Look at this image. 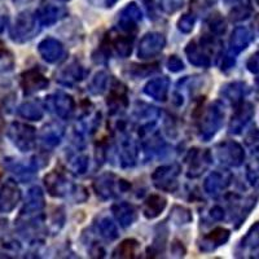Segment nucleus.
<instances>
[{"instance_id": "obj_1", "label": "nucleus", "mask_w": 259, "mask_h": 259, "mask_svg": "<svg viewBox=\"0 0 259 259\" xmlns=\"http://www.w3.org/2000/svg\"><path fill=\"white\" fill-rule=\"evenodd\" d=\"M39 21L36 16H31L29 12L21 13L15 22V26L11 29L9 36L16 43H25L30 40L39 32Z\"/></svg>"}, {"instance_id": "obj_2", "label": "nucleus", "mask_w": 259, "mask_h": 259, "mask_svg": "<svg viewBox=\"0 0 259 259\" xmlns=\"http://www.w3.org/2000/svg\"><path fill=\"white\" fill-rule=\"evenodd\" d=\"M8 138L21 152H29L35 147V128L25 123L15 122L8 130Z\"/></svg>"}, {"instance_id": "obj_3", "label": "nucleus", "mask_w": 259, "mask_h": 259, "mask_svg": "<svg viewBox=\"0 0 259 259\" xmlns=\"http://www.w3.org/2000/svg\"><path fill=\"white\" fill-rule=\"evenodd\" d=\"M223 108H222L219 103H214L212 105H210L206 112L203 113V115L201 117L200 128L201 135H202V138L206 142L218 131V128L222 124V121H223Z\"/></svg>"}, {"instance_id": "obj_4", "label": "nucleus", "mask_w": 259, "mask_h": 259, "mask_svg": "<svg viewBox=\"0 0 259 259\" xmlns=\"http://www.w3.org/2000/svg\"><path fill=\"white\" fill-rule=\"evenodd\" d=\"M214 51V40L209 38L201 39V43H191L187 47L186 53L188 56V60L191 64L196 65V66H203L206 68L211 64V52Z\"/></svg>"}, {"instance_id": "obj_5", "label": "nucleus", "mask_w": 259, "mask_h": 259, "mask_svg": "<svg viewBox=\"0 0 259 259\" xmlns=\"http://www.w3.org/2000/svg\"><path fill=\"white\" fill-rule=\"evenodd\" d=\"M180 172V167L175 163L167 166H162L157 168V171L153 174V182L159 189L163 191L172 192L177 189L178 182L177 178Z\"/></svg>"}, {"instance_id": "obj_6", "label": "nucleus", "mask_w": 259, "mask_h": 259, "mask_svg": "<svg viewBox=\"0 0 259 259\" xmlns=\"http://www.w3.org/2000/svg\"><path fill=\"white\" fill-rule=\"evenodd\" d=\"M166 45V40L163 35L158 32H150L147 34L140 41L139 46V57L140 59H150V57L157 56L158 53L162 52Z\"/></svg>"}, {"instance_id": "obj_7", "label": "nucleus", "mask_w": 259, "mask_h": 259, "mask_svg": "<svg viewBox=\"0 0 259 259\" xmlns=\"http://www.w3.org/2000/svg\"><path fill=\"white\" fill-rule=\"evenodd\" d=\"M21 201V191L12 180H8L0 188V211L11 212Z\"/></svg>"}, {"instance_id": "obj_8", "label": "nucleus", "mask_w": 259, "mask_h": 259, "mask_svg": "<svg viewBox=\"0 0 259 259\" xmlns=\"http://www.w3.org/2000/svg\"><path fill=\"white\" fill-rule=\"evenodd\" d=\"M48 85V79L38 69H30L21 75V87L25 95H32L45 90Z\"/></svg>"}, {"instance_id": "obj_9", "label": "nucleus", "mask_w": 259, "mask_h": 259, "mask_svg": "<svg viewBox=\"0 0 259 259\" xmlns=\"http://www.w3.org/2000/svg\"><path fill=\"white\" fill-rule=\"evenodd\" d=\"M40 56L50 64H55L59 62L60 60L64 59L65 50L64 46L60 43L59 40L53 38H47L43 41H40V45L38 47Z\"/></svg>"}, {"instance_id": "obj_10", "label": "nucleus", "mask_w": 259, "mask_h": 259, "mask_svg": "<svg viewBox=\"0 0 259 259\" xmlns=\"http://www.w3.org/2000/svg\"><path fill=\"white\" fill-rule=\"evenodd\" d=\"M45 184L47 192L53 197H61L69 191V183L66 178L59 172V171H52L45 178Z\"/></svg>"}, {"instance_id": "obj_11", "label": "nucleus", "mask_w": 259, "mask_h": 259, "mask_svg": "<svg viewBox=\"0 0 259 259\" xmlns=\"http://www.w3.org/2000/svg\"><path fill=\"white\" fill-rule=\"evenodd\" d=\"M51 106H52L56 114L61 118L70 117L71 113L74 112L75 103H74L73 97L64 92H57L53 96L50 97Z\"/></svg>"}, {"instance_id": "obj_12", "label": "nucleus", "mask_w": 259, "mask_h": 259, "mask_svg": "<svg viewBox=\"0 0 259 259\" xmlns=\"http://www.w3.org/2000/svg\"><path fill=\"white\" fill-rule=\"evenodd\" d=\"M142 20V12L135 4H128L121 12V17L118 21V26L123 31L130 32L136 29L139 21Z\"/></svg>"}, {"instance_id": "obj_13", "label": "nucleus", "mask_w": 259, "mask_h": 259, "mask_svg": "<svg viewBox=\"0 0 259 259\" xmlns=\"http://www.w3.org/2000/svg\"><path fill=\"white\" fill-rule=\"evenodd\" d=\"M43 207H45V196H43V192H41V189L39 187H34L27 193L26 202H25V206L22 209V211H21V215L38 214Z\"/></svg>"}, {"instance_id": "obj_14", "label": "nucleus", "mask_w": 259, "mask_h": 259, "mask_svg": "<svg viewBox=\"0 0 259 259\" xmlns=\"http://www.w3.org/2000/svg\"><path fill=\"white\" fill-rule=\"evenodd\" d=\"M168 85H170V82H168L167 78H156L145 85L144 92L148 96L153 97L156 100L165 101L166 97H167Z\"/></svg>"}, {"instance_id": "obj_15", "label": "nucleus", "mask_w": 259, "mask_h": 259, "mask_svg": "<svg viewBox=\"0 0 259 259\" xmlns=\"http://www.w3.org/2000/svg\"><path fill=\"white\" fill-rule=\"evenodd\" d=\"M210 162V157L207 152H198L194 149L191 152V161H189V172L188 177L196 178L203 172Z\"/></svg>"}, {"instance_id": "obj_16", "label": "nucleus", "mask_w": 259, "mask_h": 259, "mask_svg": "<svg viewBox=\"0 0 259 259\" xmlns=\"http://www.w3.org/2000/svg\"><path fill=\"white\" fill-rule=\"evenodd\" d=\"M113 212L122 227H130L138 218L136 210L133 205L126 202L117 203L113 206Z\"/></svg>"}, {"instance_id": "obj_17", "label": "nucleus", "mask_w": 259, "mask_h": 259, "mask_svg": "<svg viewBox=\"0 0 259 259\" xmlns=\"http://www.w3.org/2000/svg\"><path fill=\"white\" fill-rule=\"evenodd\" d=\"M64 15L65 9L60 8V7L47 6L39 9L35 16L41 26H51V25L56 24L60 18L64 17Z\"/></svg>"}, {"instance_id": "obj_18", "label": "nucleus", "mask_w": 259, "mask_h": 259, "mask_svg": "<svg viewBox=\"0 0 259 259\" xmlns=\"http://www.w3.org/2000/svg\"><path fill=\"white\" fill-rule=\"evenodd\" d=\"M166 207V200L158 194H152L149 198L144 202L143 206V212L147 218L153 219L157 218L163 209Z\"/></svg>"}, {"instance_id": "obj_19", "label": "nucleus", "mask_w": 259, "mask_h": 259, "mask_svg": "<svg viewBox=\"0 0 259 259\" xmlns=\"http://www.w3.org/2000/svg\"><path fill=\"white\" fill-rule=\"evenodd\" d=\"M240 153V148L232 143H224L217 147L218 159L222 163H230V165H239L240 161L236 158V154Z\"/></svg>"}, {"instance_id": "obj_20", "label": "nucleus", "mask_w": 259, "mask_h": 259, "mask_svg": "<svg viewBox=\"0 0 259 259\" xmlns=\"http://www.w3.org/2000/svg\"><path fill=\"white\" fill-rule=\"evenodd\" d=\"M18 114L29 121H40L43 118V108L35 101H27L18 108Z\"/></svg>"}, {"instance_id": "obj_21", "label": "nucleus", "mask_w": 259, "mask_h": 259, "mask_svg": "<svg viewBox=\"0 0 259 259\" xmlns=\"http://www.w3.org/2000/svg\"><path fill=\"white\" fill-rule=\"evenodd\" d=\"M126 89L121 83L115 82L114 85L110 87L109 99H108V105H110L114 110H118L121 106H124L127 104Z\"/></svg>"}, {"instance_id": "obj_22", "label": "nucleus", "mask_w": 259, "mask_h": 259, "mask_svg": "<svg viewBox=\"0 0 259 259\" xmlns=\"http://www.w3.org/2000/svg\"><path fill=\"white\" fill-rule=\"evenodd\" d=\"M121 159L124 167L135 165L136 162V147L134 142L128 138H123L121 142Z\"/></svg>"}, {"instance_id": "obj_23", "label": "nucleus", "mask_w": 259, "mask_h": 259, "mask_svg": "<svg viewBox=\"0 0 259 259\" xmlns=\"http://www.w3.org/2000/svg\"><path fill=\"white\" fill-rule=\"evenodd\" d=\"M83 78V69L78 64L69 65L68 68L61 71L59 77V82L65 85L74 84L75 82Z\"/></svg>"}, {"instance_id": "obj_24", "label": "nucleus", "mask_w": 259, "mask_h": 259, "mask_svg": "<svg viewBox=\"0 0 259 259\" xmlns=\"http://www.w3.org/2000/svg\"><path fill=\"white\" fill-rule=\"evenodd\" d=\"M95 189L97 194L103 198H109L114 196V180L112 175H103L95 182Z\"/></svg>"}, {"instance_id": "obj_25", "label": "nucleus", "mask_w": 259, "mask_h": 259, "mask_svg": "<svg viewBox=\"0 0 259 259\" xmlns=\"http://www.w3.org/2000/svg\"><path fill=\"white\" fill-rule=\"evenodd\" d=\"M62 138V130L57 124H50L43 128L41 133V142L47 147H55L60 143Z\"/></svg>"}, {"instance_id": "obj_26", "label": "nucleus", "mask_w": 259, "mask_h": 259, "mask_svg": "<svg viewBox=\"0 0 259 259\" xmlns=\"http://www.w3.org/2000/svg\"><path fill=\"white\" fill-rule=\"evenodd\" d=\"M228 237H230V232L228 231L224 230V228H217L212 232H210L209 235L205 236L201 247L205 246V245H210L209 250H212V249H215L219 245L224 244L228 240Z\"/></svg>"}, {"instance_id": "obj_27", "label": "nucleus", "mask_w": 259, "mask_h": 259, "mask_svg": "<svg viewBox=\"0 0 259 259\" xmlns=\"http://www.w3.org/2000/svg\"><path fill=\"white\" fill-rule=\"evenodd\" d=\"M224 187H226V183H224V178L222 172H212L205 182V189L211 194L221 193Z\"/></svg>"}, {"instance_id": "obj_28", "label": "nucleus", "mask_w": 259, "mask_h": 259, "mask_svg": "<svg viewBox=\"0 0 259 259\" xmlns=\"http://www.w3.org/2000/svg\"><path fill=\"white\" fill-rule=\"evenodd\" d=\"M112 45L119 56L127 57L133 50V38L118 35V38L114 41H112Z\"/></svg>"}, {"instance_id": "obj_29", "label": "nucleus", "mask_w": 259, "mask_h": 259, "mask_svg": "<svg viewBox=\"0 0 259 259\" xmlns=\"http://www.w3.org/2000/svg\"><path fill=\"white\" fill-rule=\"evenodd\" d=\"M136 247H138V242L135 240H126V241H123L117 247V250L114 251V256H119V258H133L136 251Z\"/></svg>"}, {"instance_id": "obj_30", "label": "nucleus", "mask_w": 259, "mask_h": 259, "mask_svg": "<svg viewBox=\"0 0 259 259\" xmlns=\"http://www.w3.org/2000/svg\"><path fill=\"white\" fill-rule=\"evenodd\" d=\"M99 230H100L101 236H104L106 240H114L118 237L117 227L109 218H104L103 221H100Z\"/></svg>"}, {"instance_id": "obj_31", "label": "nucleus", "mask_w": 259, "mask_h": 259, "mask_svg": "<svg viewBox=\"0 0 259 259\" xmlns=\"http://www.w3.org/2000/svg\"><path fill=\"white\" fill-rule=\"evenodd\" d=\"M69 167L73 171L74 174H84L87 167H89V158L84 156H75L70 158L69 162Z\"/></svg>"}, {"instance_id": "obj_32", "label": "nucleus", "mask_w": 259, "mask_h": 259, "mask_svg": "<svg viewBox=\"0 0 259 259\" xmlns=\"http://www.w3.org/2000/svg\"><path fill=\"white\" fill-rule=\"evenodd\" d=\"M108 80L109 79H108V75L105 73L96 74V77L94 78V80L91 82V85H90V91L95 95L101 94V92L106 90Z\"/></svg>"}, {"instance_id": "obj_33", "label": "nucleus", "mask_w": 259, "mask_h": 259, "mask_svg": "<svg viewBox=\"0 0 259 259\" xmlns=\"http://www.w3.org/2000/svg\"><path fill=\"white\" fill-rule=\"evenodd\" d=\"M245 39H246V31L242 29H236V31L232 34V39H231V48L235 52H239L246 45Z\"/></svg>"}, {"instance_id": "obj_34", "label": "nucleus", "mask_w": 259, "mask_h": 259, "mask_svg": "<svg viewBox=\"0 0 259 259\" xmlns=\"http://www.w3.org/2000/svg\"><path fill=\"white\" fill-rule=\"evenodd\" d=\"M178 26H179V30L183 32H189L193 30L194 26V17L191 15L183 16L182 18L178 22Z\"/></svg>"}, {"instance_id": "obj_35", "label": "nucleus", "mask_w": 259, "mask_h": 259, "mask_svg": "<svg viewBox=\"0 0 259 259\" xmlns=\"http://www.w3.org/2000/svg\"><path fill=\"white\" fill-rule=\"evenodd\" d=\"M209 26L210 30H211L214 34H222V32H224V30H226V25H224L223 20H222V17H219V16H215V17L210 18Z\"/></svg>"}, {"instance_id": "obj_36", "label": "nucleus", "mask_w": 259, "mask_h": 259, "mask_svg": "<svg viewBox=\"0 0 259 259\" xmlns=\"http://www.w3.org/2000/svg\"><path fill=\"white\" fill-rule=\"evenodd\" d=\"M167 68L170 69L171 71L177 73V71H180L184 68V65H183V61L178 56H171L170 59L167 60Z\"/></svg>"}, {"instance_id": "obj_37", "label": "nucleus", "mask_w": 259, "mask_h": 259, "mask_svg": "<svg viewBox=\"0 0 259 259\" xmlns=\"http://www.w3.org/2000/svg\"><path fill=\"white\" fill-rule=\"evenodd\" d=\"M211 217L214 219H222L223 218V210L221 207H214L211 210Z\"/></svg>"}, {"instance_id": "obj_38", "label": "nucleus", "mask_w": 259, "mask_h": 259, "mask_svg": "<svg viewBox=\"0 0 259 259\" xmlns=\"http://www.w3.org/2000/svg\"><path fill=\"white\" fill-rule=\"evenodd\" d=\"M7 24H8V17H7V16H4V15H0V34L4 31Z\"/></svg>"}, {"instance_id": "obj_39", "label": "nucleus", "mask_w": 259, "mask_h": 259, "mask_svg": "<svg viewBox=\"0 0 259 259\" xmlns=\"http://www.w3.org/2000/svg\"><path fill=\"white\" fill-rule=\"evenodd\" d=\"M4 60H7V57H6V51H4V50H0V62L4 61Z\"/></svg>"}, {"instance_id": "obj_40", "label": "nucleus", "mask_w": 259, "mask_h": 259, "mask_svg": "<svg viewBox=\"0 0 259 259\" xmlns=\"http://www.w3.org/2000/svg\"><path fill=\"white\" fill-rule=\"evenodd\" d=\"M115 2H117V0H105V4L108 7H113V4H114Z\"/></svg>"}, {"instance_id": "obj_41", "label": "nucleus", "mask_w": 259, "mask_h": 259, "mask_svg": "<svg viewBox=\"0 0 259 259\" xmlns=\"http://www.w3.org/2000/svg\"><path fill=\"white\" fill-rule=\"evenodd\" d=\"M2 128H3V118H2V114H0V133H2Z\"/></svg>"}]
</instances>
